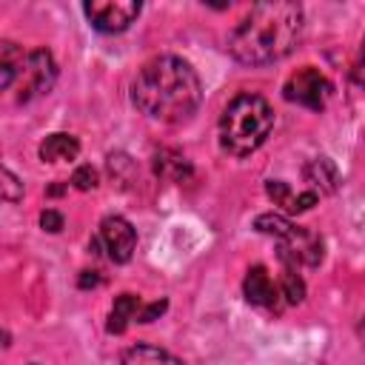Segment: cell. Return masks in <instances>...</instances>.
I'll list each match as a JSON object with an SVG mask.
<instances>
[{
    "instance_id": "cell-1",
    "label": "cell",
    "mask_w": 365,
    "mask_h": 365,
    "mask_svg": "<svg viewBox=\"0 0 365 365\" xmlns=\"http://www.w3.org/2000/svg\"><path fill=\"white\" fill-rule=\"evenodd\" d=\"M131 100L145 117L177 125L197 114L202 103V83L188 60L177 54H160L143 63L137 71L131 83Z\"/></svg>"
},
{
    "instance_id": "cell-2",
    "label": "cell",
    "mask_w": 365,
    "mask_h": 365,
    "mask_svg": "<svg viewBox=\"0 0 365 365\" xmlns=\"http://www.w3.org/2000/svg\"><path fill=\"white\" fill-rule=\"evenodd\" d=\"M302 37V6L291 0L257 3L228 34V54L242 66H268L294 51Z\"/></svg>"
},
{
    "instance_id": "cell-3",
    "label": "cell",
    "mask_w": 365,
    "mask_h": 365,
    "mask_svg": "<svg viewBox=\"0 0 365 365\" xmlns=\"http://www.w3.org/2000/svg\"><path fill=\"white\" fill-rule=\"evenodd\" d=\"M274 128V111L265 97L259 94H237L217 125L220 148L231 157H248L254 154Z\"/></svg>"
},
{
    "instance_id": "cell-4",
    "label": "cell",
    "mask_w": 365,
    "mask_h": 365,
    "mask_svg": "<svg viewBox=\"0 0 365 365\" xmlns=\"http://www.w3.org/2000/svg\"><path fill=\"white\" fill-rule=\"evenodd\" d=\"M254 228L259 234H268L274 240H279V251H285L288 257H294L299 265L305 268H317L325 257V242L319 234H314L305 225L291 222L282 214H259L254 220Z\"/></svg>"
},
{
    "instance_id": "cell-5",
    "label": "cell",
    "mask_w": 365,
    "mask_h": 365,
    "mask_svg": "<svg viewBox=\"0 0 365 365\" xmlns=\"http://www.w3.org/2000/svg\"><path fill=\"white\" fill-rule=\"evenodd\" d=\"M331 80L314 68V66H302L297 68L288 80H285V88H282V97L288 103H297L302 108H311V111H322L328 97H331Z\"/></svg>"
},
{
    "instance_id": "cell-6",
    "label": "cell",
    "mask_w": 365,
    "mask_h": 365,
    "mask_svg": "<svg viewBox=\"0 0 365 365\" xmlns=\"http://www.w3.org/2000/svg\"><path fill=\"white\" fill-rule=\"evenodd\" d=\"M140 3L137 0H88L83 3V14L91 23V29L103 31V34H120L125 31L137 14H140Z\"/></svg>"
},
{
    "instance_id": "cell-7",
    "label": "cell",
    "mask_w": 365,
    "mask_h": 365,
    "mask_svg": "<svg viewBox=\"0 0 365 365\" xmlns=\"http://www.w3.org/2000/svg\"><path fill=\"white\" fill-rule=\"evenodd\" d=\"M97 242L106 248V257H108L114 265H125V262L134 257L137 231H134V225H131L125 217L108 214V217H103V222H100Z\"/></svg>"
},
{
    "instance_id": "cell-8",
    "label": "cell",
    "mask_w": 365,
    "mask_h": 365,
    "mask_svg": "<svg viewBox=\"0 0 365 365\" xmlns=\"http://www.w3.org/2000/svg\"><path fill=\"white\" fill-rule=\"evenodd\" d=\"M23 88L17 94L20 103H29L40 94H48L54 80H57V63L51 57L48 48H34L29 57H26V66H23Z\"/></svg>"
},
{
    "instance_id": "cell-9",
    "label": "cell",
    "mask_w": 365,
    "mask_h": 365,
    "mask_svg": "<svg viewBox=\"0 0 365 365\" xmlns=\"http://www.w3.org/2000/svg\"><path fill=\"white\" fill-rule=\"evenodd\" d=\"M242 294L251 305H259V308H268V311H282V291L274 285V279L268 277V268L265 265H251L245 279H242Z\"/></svg>"
},
{
    "instance_id": "cell-10",
    "label": "cell",
    "mask_w": 365,
    "mask_h": 365,
    "mask_svg": "<svg viewBox=\"0 0 365 365\" xmlns=\"http://www.w3.org/2000/svg\"><path fill=\"white\" fill-rule=\"evenodd\" d=\"M265 194L274 200V205H279L285 214H302V211H308V208H314L317 205V200H319V194L317 191H291V185L288 182H282V180H268L265 182Z\"/></svg>"
},
{
    "instance_id": "cell-11",
    "label": "cell",
    "mask_w": 365,
    "mask_h": 365,
    "mask_svg": "<svg viewBox=\"0 0 365 365\" xmlns=\"http://www.w3.org/2000/svg\"><path fill=\"white\" fill-rule=\"evenodd\" d=\"M151 168H154V174L160 180H168V182H185L194 174L188 157L182 151H177V148H160V151H154Z\"/></svg>"
},
{
    "instance_id": "cell-12",
    "label": "cell",
    "mask_w": 365,
    "mask_h": 365,
    "mask_svg": "<svg viewBox=\"0 0 365 365\" xmlns=\"http://www.w3.org/2000/svg\"><path fill=\"white\" fill-rule=\"evenodd\" d=\"M302 177L311 185V191H317V194H334L339 188V171H336L334 160H328V157L308 160L302 168Z\"/></svg>"
},
{
    "instance_id": "cell-13",
    "label": "cell",
    "mask_w": 365,
    "mask_h": 365,
    "mask_svg": "<svg viewBox=\"0 0 365 365\" xmlns=\"http://www.w3.org/2000/svg\"><path fill=\"white\" fill-rule=\"evenodd\" d=\"M40 160L43 163H63V160H77L80 154V143L74 134H66V131H54L48 134L43 143H40Z\"/></svg>"
},
{
    "instance_id": "cell-14",
    "label": "cell",
    "mask_w": 365,
    "mask_h": 365,
    "mask_svg": "<svg viewBox=\"0 0 365 365\" xmlns=\"http://www.w3.org/2000/svg\"><path fill=\"white\" fill-rule=\"evenodd\" d=\"M140 308H143V299L137 294H120V297H114V305L108 311L106 331L108 334H123L128 328V322H134L140 317Z\"/></svg>"
},
{
    "instance_id": "cell-15",
    "label": "cell",
    "mask_w": 365,
    "mask_h": 365,
    "mask_svg": "<svg viewBox=\"0 0 365 365\" xmlns=\"http://www.w3.org/2000/svg\"><path fill=\"white\" fill-rule=\"evenodd\" d=\"M26 57L23 48L11 40H3L0 43V88H11V83L23 74V66H26Z\"/></svg>"
},
{
    "instance_id": "cell-16",
    "label": "cell",
    "mask_w": 365,
    "mask_h": 365,
    "mask_svg": "<svg viewBox=\"0 0 365 365\" xmlns=\"http://www.w3.org/2000/svg\"><path fill=\"white\" fill-rule=\"evenodd\" d=\"M123 365H185L182 359H177L174 354L157 348V345H145L137 342L123 354Z\"/></svg>"
},
{
    "instance_id": "cell-17",
    "label": "cell",
    "mask_w": 365,
    "mask_h": 365,
    "mask_svg": "<svg viewBox=\"0 0 365 365\" xmlns=\"http://www.w3.org/2000/svg\"><path fill=\"white\" fill-rule=\"evenodd\" d=\"M279 259H282V279H279V291H282V299L288 305H299L305 299V282L302 277L297 274V259L288 257L285 251H279Z\"/></svg>"
},
{
    "instance_id": "cell-18",
    "label": "cell",
    "mask_w": 365,
    "mask_h": 365,
    "mask_svg": "<svg viewBox=\"0 0 365 365\" xmlns=\"http://www.w3.org/2000/svg\"><path fill=\"white\" fill-rule=\"evenodd\" d=\"M97 182H100V174L91 165H77L71 174V185L77 191H91V188H97Z\"/></svg>"
},
{
    "instance_id": "cell-19",
    "label": "cell",
    "mask_w": 365,
    "mask_h": 365,
    "mask_svg": "<svg viewBox=\"0 0 365 365\" xmlns=\"http://www.w3.org/2000/svg\"><path fill=\"white\" fill-rule=\"evenodd\" d=\"M20 197H23V182L9 168H3V200L6 202H17Z\"/></svg>"
},
{
    "instance_id": "cell-20",
    "label": "cell",
    "mask_w": 365,
    "mask_h": 365,
    "mask_svg": "<svg viewBox=\"0 0 365 365\" xmlns=\"http://www.w3.org/2000/svg\"><path fill=\"white\" fill-rule=\"evenodd\" d=\"M351 80H354V86L365 88V40H362V46H359V54H356V60H354V68H351Z\"/></svg>"
},
{
    "instance_id": "cell-21",
    "label": "cell",
    "mask_w": 365,
    "mask_h": 365,
    "mask_svg": "<svg viewBox=\"0 0 365 365\" xmlns=\"http://www.w3.org/2000/svg\"><path fill=\"white\" fill-rule=\"evenodd\" d=\"M40 225H43L48 234H57V231L63 228V214H60V211H51V208H46V211L40 214Z\"/></svg>"
},
{
    "instance_id": "cell-22",
    "label": "cell",
    "mask_w": 365,
    "mask_h": 365,
    "mask_svg": "<svg viewBox=\"0 0 365 365\" xmlns=\"http://www.w3.org/2000/svg\"><path fill=\"white\" fill-rule=\"evenodd\" d=\"M165 308H168V302H165V299H157V302H151V305H143V308H140L137 322H154Z\"/></svg>"
},
{
    "instance_id": "cell-23",
    "label": "cell",
    "mask_w": 365,
    "mask_h": 365,
    "mask_svg": "<svg viewBox=\"0 0 365 365\" xmlns=\"http://www.w3.org/2000/svg\"><path fill=\"white\" fill-rule=\"evenodd\" d=\"M94 285H100L97 271H83V277H80V288H94Z\"/></svg>"
},
{
    "instance_id": "cell-24",
    "label": "cell",
    "mask_w": 365,
    "mask_h": 365,
    "mask_svg": "<svg viewBox=\"0 0 365 365\" xmlns=\"http://www.w3.org/2000/svg\"><path fill=\"white\" fill-rule=\"evenodd\" d=\"M63 191H66V185H57V182H54V185H48V191H46V194H48V197H60Z\"/></svg>"
},
{
    "instance_id": "cell-25",
    "label": "cell",
    "mask_w": 365,
    "mask_h": 365,
    "mask_svg": "<svg viewBox=\"0 0 365 365\" xmlns=\"http://www.w3.org/2000/svg\"><path fill=\"white\" fill-rule=\"evenodd\" d=\"M359 336L365 339V317H362V322H359Z\"/></svg>"
},
{
    "instance_id": "cell-26",
    "label": "cell",
    "mask_w": 365,
    "mask_h": 365,
    "mask_svg": "<svg viewBox=\"0 0 365 365\" xmlns=\"http://www.w3.org/2000/svg\"><path fill=\"white\" fill-rule=\"evenodd\" d=\"M31 365H37V362H31Z\"/></svg>"
}]
</instances>
